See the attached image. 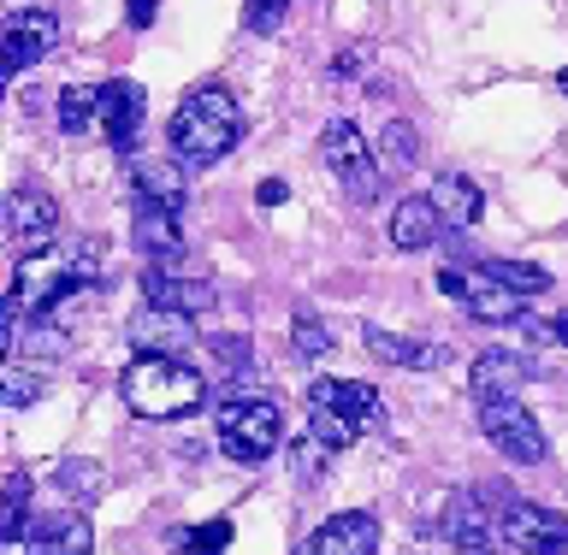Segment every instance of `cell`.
<instances>
[{
  "mask_svg": "<svg viewBox=\"0 0 568 555\" xmlns=\"http://www.w3.org/2000/svg\"><path fill=\"white\" fill-rule=\"evenodd\" d=\"M213 361H220L225 372H248V337H213Z\"/></svg>",
  "mask_w": 568,
  "mask_h": 555,
  "instance_id": "d6a6232c",
  "label": "cell"
},
{
  "mask_svg": "<svg viewBox=\"0 0 568 555\" xmlns=\"http://www.w3.org/2000/svg\"><path fill=\"white\" fill-rule=\"evenodd\" d=\"M362 337H367L373 361H390V367H408V372H433L444 361V349L415 343V337H397V331H385V326H367Z\"/></svg>",
  "mask_w": 568,
  "mask_h": 555,
  "instance_id": "44dd1931",
  "label": "cell"
},
{
  "mask_svg": "<svg viewBox=\"0 0 568 555\" xmlns=\"http://www.w3.org/2000/svg\"><path fill=\"white\" fill-rule=\"evenodd\" d=\"M486 273H491L497 284H509L515 296H539V290H550V273H545V266H532V260H486Z\"/></svg>",
  "mask_w": 568,
  "mask_h": 555,
  "instance_id": "d4e9b609",
  "label": "cell"
},
{
  "mask_svg": "<svg viewBox=\"0 0 568 555\" xmlns=\"http://www.w3.org/2000/svg\"><path fill=\"white\" fill-rule=\"evenodd\" d=\"M296 555H314V544H308V538H302V544H296Z\"/></svg>",
  "mask_w": 568,
  "mask_h": 555,
  "instance_id": "74e56055",
  "label": "cell"
},
{
  "mask_svg": "<svg viewBox=\"0 0 568 555\" xmlns=\"http://www.w3.org/2000/svg\"><path fill=\"white\" fill-rule=\"evenodd\" d=\"M557 337H562V343H568V314H562V319H557Z\"/></svg>",
  "mask_w": 568,
  "mask_h": 555,
  "instance_id": "8d00e7d4",
  "label": "cell"
},
{
  "mask_svg": "<svg viewBox=\"0 0 568 555\" xmlns=\"http://www.w3.org/2000/svg\"><path fill=\"white\" fill-rule=\"evenodd\" d=\"M355 432H362L355 420H344V414H326V408H308V438H314L326 455L349 450V443H355Z\"/></svg>",
  "mask_w": 568,
  "mask_h": 555,
  "instance_id": "484cf974",
  "label": "cell"
},
{
  "mask_svg": "<svg viewBox=\"0 0 568 555\" xmlns=\"http://www.w3.org/2000/svg\"><path fill=\"white\" fill-rule=\"evenodd\" d=\"M131 230H136V248H142V255H149L154 266L184 260V225H178L172 207H160V202H149V195H136V219H131Z\"/></svg>",
  "mask_w": 568,
  "mask_h": 555,
  "instance_id": "30bf717a",
  "label": "cell"
},
{
  "mask_svg": "<svg viewBox=\"0 0 568 555\" xmlns=\"http://www.w3.org/2000/svg\"><path fill=\"white\" fill-rule=\"evenodd\" d=\"M225 544H231V521H207V526H195L178 538L184 555H225Z\"/></svg>",
  "mask_w": 568,
  "mask_h": 555,
  "instance_id": "4dcf8cb0",
  "label": "cell"
},
{
  "mask_svg": "<svg viewBox=\"0 0 568 555\" xmlns=\"http://www.w3.org/2000/svg\"><path fill=\"white\" fill-rule=\"evenodd\" d=\"M479 432H486V443L504 461H515V467H539L545 461V432L521 402H479Z\"/></svg>",
  "mask_w": 568,
  "mask_h": 555,
  "instance_id": "277c9868",
  "label": "cell"
},
{
  "mask_svg": "<svg viewBox=\"0 0 568 555\" xmlns=\"http://www.w3.org/2000/svg\"><path fill=\"white\" fill-rule=\"evenodd\" d=\"M438 230H444V213H438L433 195H403L397 213H390V243L408 248V255H415V248H433Z\"/></svg>",
  "mask_w": 568,
  "mask_h": 555,
  "instance_id": "e0dca14e",
  "label": "cell"
},
{
  "mask_svg": "<svg viewBox=\"0 0 568 555\" xmlns=\"http://www.w3.org/2000/svg\"><path fill=\"white\" fill-rule=\"evenodd\" d=\"M557 83H562V95H568V71H562V78H557Z\"/></svg>",
  "mask_w": 568,
  "mask_h": 555,
  "instance_id": "f35d334b",
  "label": "cell"
},
{
  "mask_svg": "<svg viewBox=\"0 0 568 555\" xmlns=\"http://www.w3.org/2000/svg\"><path fill=\"white\" fill-rule=\"evenodd\" d=\"M119 390H124V408L142 420H184L207 402L202 372L190 361H166V354H136V361L124 367Z\"/></svg>",
  "mask_w": 568,
  "mask_h": 555,
  "instance_id": "7a4b0ae2",
  "label": "cell"
},
{
  "mask_svg": "<svg viewBox=\"0 0 568 555\" xmlns=\"http://www.w3.org/2000/svg\"><path fill=\"white\" fill-rule=\"evenodd\" d=\"M60 485L78 496V503H89V496L106 491V473L95 467V461H65V467H60Z\"/></svg>",
  "mask_w": 568,
  "mask_h": 555,
  "instance_id": "f546056e",
  "label": "cell"
},
{
  "mask_svg": "<svg viewBox=\"0 0 568 555\" xmlns=\"http://www.w3.org/2000/svg\"><path fill=\"white\" fill-rule=\"evenodd\" d=\"M154 18H160V0H124V24L131 30H149Z\"/></svg>",
  "mask_w": 568,
  "mask_h": 555,
  "instance_id": "e575fe53",
  "label": "cell"
},
{
  "mask_svg": "<svg viewBox=\"0 0 568 555\" xmlns=\"http://www.w3.org/2000/svg\"><path fill=\"white\" fill-rule=\"evenodd\" d=\"M136 131H142V89L131 78L101 83V136L113 142L119 154H131L136 148Z\"/></svg>",
  "mask_w": 568,
  "mask_h": 555,
  "instance_id": "7c38bea8",
  "label": "cell"
},
{
  "mask_svg": "<svg viewBox=\"0 0 568 555\" xmlns=\"http://www.w3.org/2000/svg\"><path fill=\"white\" fill-rule=\"evenodd\" d=\"M53 42H60V18L42 7H18L0 30V60H7V71H30L36 60H48Z\"/></svg>",
  "mask_w": 568,
  "mask_h": 555,
  "instance_id": "52a82bcc",
  "label": "cell"
},
{
  "mask_svg": "<svg viewBox=\"0 0 568 555\" xmlns=\"http://www.w3.org/2000/svg\"><path fill=\"white\" fill-rule=\"evenodd\" d=\"M95 549V532H89L83 514H60V521L36 526V555H89Z\"/></svg>",
  "mask_w": 568,
  "mask_h": 555,
  "instance_id": "7402d4cb",
  "label": "cell"
},
{
  "mask_svg": "<svg viewBox=\"0 0 568 555\" xmlns=\"http://www.w3.org/2000/svg\"><path fill=\"white\" fill-rule=\"evenodd\" d=\"M0 397H7V408H30L36 397H42V379H36L24 361H7V372H0Z\"/></svg>",
  "mask_w": 568,
  "mask_h": 555,
  "instance_id": "f1b7e54d",
  "label": "cell"
},
{
  "mask_svg": "<svg viewBox=\"0 0 568 555\" xmlns=\"http://www.w3.org/2000/svg\"><path fill=\"white\" fill-rule=\"evenodd\" d=\"M438 202V213H444V225L450 230H468V225H479V213H486V195H479V184L474 177H462V172H444V177H433V189H426Z\"/></svg>",
  "mask_w": 568,
  "mask_h": 555,
  "instance_id": "d6986e66",
  "label": "cell"
},
{
  "mask_svg": "<svg viewBox=\"0 0 568 555\" xmlns=\"http://www.w3.org/2000/svg\"><path fill=\"white\" fill-rule=\"evenodd\" d=\"M166 136H172V160H184L190 172H202V166H220V160L237 148L243 113H237V101L213 83V89H195V95L178 106Z\"/></svg>",
  "mask_w": 568,
  "mask_h": 555,
  "instance_id": "6da1fadb",
  "label": "cell"
},
{
  "mask_svg": "<svg viewBox=\"0 0 568 555\" xmlns=\"http://www.w3.org/2000/svg\"><path fill=\"white\" fill-rule=\"evenodd\" d=\"M131 343L142 354H166V361H184V349L195 343V326L190 314H172V308H142L131 319Z\"/></svg>",
  "mask_w": 568,
  "mask_h": 555,
  "instance_id": "8fae6325",
  "label": "cell"
},
{
  "mask_svg": "<svg viewBox=\"0 0 568 555\" xmlns=\"http://www.w3.org/2000/svg\"><path fill=\"white\" fill-rule=\"evenodd\" d=\"M278 438H284V420L266 397H225L220 402V450L231 461L255 467V461H266L278 450Z\"/></svg>",
  "mask_w": 568,
  "mask_h": 555,
  "instance_id": "3957f363",
  "label": "cell"
},
{
  "mask_svg": "<svg viewBox=\"0 0 568 555\" xmlns=\"http://www.w3.org/2000/svg\"><path fill=\"white\" fill-rule=\"evenodd\" d=\"M415 160H420V131L415 124H385L379 131V172L403 177V172H415Z\"/></svg>",
  "mask_w": 568,
  "mask_h": 555,
  "instance_id": "cb8c5ba5",
  "label": "cell"
},
{
  "mask_svg": "<svg viewBox=\"0 0 568 555\" xmlns=\"http://www.w3.org/2000/svg\"><path fill=\"white\" fill-rule=\"evenodd\" d=\"M24 514H30V479L12 473L7 479V521H0V538H7V544L24 538Z\"/></svg>",
  "mask_w": 568,
  "mask_h": 555,
  "instance_id": "83f0119b",
  "label": "cell"
},
{
  "mask_svg": "<svg viewBox=\"0 0 568 555\" xmlns=\"http://www.w3.org/2000/svg\"><path fill=\"white\" fill-rule=\"evenodd\" d=\"M7 230H12L18 260L42 255V248L53 243V230H60V202L42 195V189H18L12 202H7Z\"/></svg>",
  "mask_w": 568,
  "mask_h": 555,
  "instance_id": "ba28073f",
  "label": "cell"
},
{
  "mask_svg": "<svg viewBox=\"0 0 568 555\" xmlns=\"http://www.w3.org/2000/svg\"><path fill=\"white\" fill-rule=\"evenodd\" d=\"M532 372H539V367H532L527 354L486 349V354L474 361V397H479V402H515V390H521Z\"/></svg>",
  "mask_w": 568,
  "mask_h": 555,
  "instance_id": "4fadbf2b",
  "label": "cell"
},
{
  "mask_svg": "<svg viewBox=\"0 0 568 555\" xmlns=\"http://www.w3.org/2000/svg\"><path fill=\"white\" fill-rule=\"evenodd\" d=\"M444 532H450V544L462 549V555H497L491 549V514H486V496H474V491H462L456 503H450V514H444Z\"/></svg>",
  "mask_w": 568,
  "mask_h": 555,
  "instance_id": "2e32d148",
  "label": "cell"
},
{
  "mask_svg": "<svg viewBox=\"0 0 568 555\" xmlns=\"http://www.w3.org/2000/svg\"><path fill=\"white\" fill-rule=\"evenodd\" d=\"M248 30H255V35H273L278 24H284V0H248Z\"/></svg>",
  "mask_w": 568,
  "mask_h": 555,
  "instance_id": "836d02e7",
  "label": "cell"
},
{
  "mask_svg": "<svg viewBox=\"0 0 568 555\" xmlns=\"http://www.w3.org/2000/svg\"><path fill=\"white\" fill-rule=\"evenodd\" d=\"M255 202H261V207H278V202H284V184H278V177H261V184H255Z\"/></svg>",
  "mask_w": 568,
  "mask_h": 555,
  "instance_id": "d590c367",
  "label": "cell"
},
{
  "mask_svg": "<svg viewBox=\"0 0 568 555\" xmlns=\"http://www.w3.org/2000/svg\"><path fill=\"white\" fill-rule=\"evenodd\" d=\"M60 131H65V136L101 131V89H95V83H71V89H60Z\"/></svg>",
  "mask_w": 568,
  "mask_h": 555,
  "instance_id": "603a6c76",
  "label": "cell"
},
{
  "mask_svg": "<svg viewBox=\"0 0 568 555\" xmlns=\"http://www.w3.org/2000/svg\"><path fill=\"white\" fill-rule=\"evenodd\" d=\"M184 160H131V177H136V195H149V202H160V207H172V213H184V195H190V184H184Z\"/></svg>",
  "mask_w": 568,
  "mask_h": 555,
  "instance_id": "ffe728a7",
  "label": "cell"
},
{
  "mask_svg": "<svg viewBox=\"0 0 568 555\" xmlns=\"http://www.w3.org/2000/svg\"><path fill=\"white\" fill-rule=\"evenodd\" d=\"M320 160L344 177L349 195H373V189H379V177H385L379 172V154L367 148V136L355 131L349 119H332L326 131H320Z\"/></svg>",
  "mask_w": 568,
  "mask_h": 555,
  "instance_id": "5b68a950",
  "label": "cell"
},
{
  "mask_svg": "<svg viewBox=\"0 0 568 555\" xmlns=\"http://www.w3.org/2000/svg\"><path fill=\"white\" fill-rule=\"evenodd\" d=\"M497 538L509 544V555H562L568 521L557 508H539V503H509L497 514Z\"/></svg>",
  "mask_w": 568,
  "mask_h": 555,
  "instance_id": "8992f818",
  "label": "cell"
},
{
  "mask_svg": "<svg viewBox=\"0 0 568 555\" xmlns=\"http://www.w3.org/2000/svg\"><path fill=\"white\" fill-rule=\"evenodd\" d=\"M142 290H149V308H172V314H207L213 301V284L207 278H184L178 273V260L172 266H149V278H142Z\"/></svg>",
  "mask_w": 568,
  "mask_h": 555,
  "instance_id": "9c48e42d",
  "label": "cell"
},
{
  "mask_svg": "<svg viewBox=\"0 0 568 555\" xmlns=\"http://www.w3.org/2000/svg\"><path fill=\"white\" fill-rule=\"evenodd\" d=\"M65 273H71V284L83 290V284L101 273V243H71V248H65Z\"/></svg>",
  "mask_w": 568,
  "mask_h": 555,
  "instance_id": "1f68e13d",
  "label": "cell"
},
{
  "mask_svg": "<svg viewBox=\"0 0 568 555\" xmlns=\"http://www.w3.org/2000/svg\"><path fill=\"white\" fill-rule=\"evenodd\" d=\"M291 349H296V361H320V354H332V331L320 326V314H296Z\"/></svg>",
  "mask_w": 568,
  "mask_h": 555,
  "instance_id": "4316f807",
  "label": "cell"
},
{
  "mask_svg": "<svg viewBox=\"0 0 568 555\" xmlns=\"http://www.w3.org/2000/svg\"><path fill=\"white\" fill-rule=\"evenodd\" d=\"M474 319H486V326H515V319H527V296H515L509 284H497L486 266L468 278V301H462Z\"/></svg>",
  "mask_w": 568,
  "mask_h": 555,
  "instance_id": "ac0fdd59",
  "label": "cell"
},
{
  "mask_svg": "<svg viewBox=\"0 0 568 555\" xmlns=\"http://www.w3.org/2000/svg\"><path fill=\"white\" fill-rule=\"evenodd\" d=\"M314 555H373L379 549V521L362 508H349V514H332L326 526H314Z\"/></svg>",
  "mask_w": 568,
  "mask_h": 555,
  "instance_id": "9a60e30c",
  "label": "cell"
},
{
  "mask_svg": "<svg viewBox=\"0 0 568 555\" xmlns=\"http://www.w3.org/2000/svg\"><path fill=\"white\" fill-rule=\"evenodd\" d=\"M308 408H326V414H344L355 425H373V420H385V408H379V390L362 384V379H320L308 390Z\"/></svg>",
  "mask_w": 568,
  "mask_h": 555,
  "instance_id": "5bb4252c",
  "label": "cell"
}]
</instances>
